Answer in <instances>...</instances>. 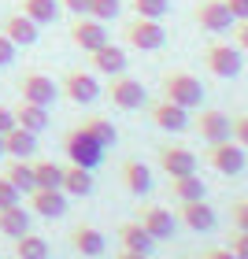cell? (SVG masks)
<instances>
[{
	"mask_svg": "<svg viewBox=\"0 0 248 259\" xmlns=\"http://www.w3.org/2000/svg\"><path fill=\"white\" fill-rule=\"evenodd\" d=\"M15 49H19V45L11 41L4 30H0V67H11V63H15Z\"/></svg>",
	"mask_w": 248,
	"mask_h": 259,
	"instance_id": "35",
	"label": "cell"
},
{
	"mask_svg": "<svg viewBox=\"0 0 248 259\" xmlns=\"http://www.w3.org/2000/svg\"><path fill=\"white\" fill-rule=\"evenodd\" d=\"M230 252L237 255V259H248V233H233V241H230Z\"/></svg>",
	"mask_w": 248,
	"mask_h": 259,
	"instance_id": "38",
	"label": "cell"
},
{
	"mask_svg": "<svg viewBox=\"0 0 248 259\" xmlns=\"http://www.w3.org/2000/svg\"><path fill=\"white\" fill-rule=\"evenodd\" d=\"M119 241H122V248H130V252H152L156 248V237L141 226V222H122L119 226Z\"/></svg>",
	"mask_w": 248,
	"mask_h": 259,
	"instance_id": "21",
	"label": "cell"
},
{
	"mask_svg": "<svg viewBox=\"0 0 248 259\" xmlns=\"http://www.w3.org/2000/svg\"><path fill=\"white\" fill-rule=\"evenodd\" d=\"M189 259H204V255H189Z\"/></svg>",
	"mask_w": 248,
	"mask_h": 259,
	"instance_id": "46",
	"label": "cell"
},
{
	"mask_svg": "<svg viewBox=\"0 0 248 259\" xmlns=\"http://www.w3.org/2000/svg\"><path fill=\"white\" fill-rule=\"evenodd\" d=\"M63 193H70V196H89L93 193V170L78 167V163L63 167Z\"/></svg>",
	"mask_w": 248,
	"mask_h": 259,
	"instance_id": "26",
	"label": "cell"
},
{
	"mask_svg": "<svg viewBox=\"0 0 248 259\" xmlns=\"http://www.w3.org/2000/svg\"><path fill=\"white\" fill-rule=\"evenodd\" d=\"M63 152H67L70 163H78V167H86V170H93V167L104 159V145H100V141H93V134H86L81 126H74V130L67 134Z\"/></svg>",
	"mask_w": 248,
	"mask_h": 259,
	"instance_id": "2",
	"label": "cell"
},
{
	"mask_svg": "<svg viewBox=\"0 0 248 259\" xmlns=\"http://www.w3.org/2000/svg\"><path fill=\"white\" fill-rule=\"evenodd\" d=\"M70 244H74V252H81V255H100L104 252V233L97 226H74L70 230Z\"/></svg>",
	"mask_w": 248,
	"mask_h": 259,
	"instance_id": "23",
	"label": "cell"
},
{
	"mask_svg": "<svg viewBox=\"0 0 248 259\" xmlns=\"http://www.w3.org/2000/svg\"><path fill=\"white\" fill-rule=\"evenodd\" d=\"M119 11H122V0H89V15H93V19H100V22L115 19Z\"/></svg>",
	"mask_w": 248,
	"mask_h": 259,
	"instance_id": "33",
	"label": "cell"
},
{
	"mask_svg": "<svg viewBox=\"0 0 248 259\" xmlns=\"http://www.w3.org/2000/svg\"><path fill=\"white\" fill-rule=\"evenodd\" d=\"M4 178L11 182V185H15V189L19 193H33V189H37V178H33V167H30V163L26 159H15V163H8V174H4Z\"/></svg>",
	"mask_w": 248,
	"mask_h": 259,
	"instance_id": "28",
	"label": "cell"
},
{
	"mask_svg": "<svg viewBox=\"0 0 248 259\" xmlns=\"http://www.w3.org/2000/svg\"><path fill=\"white\" fill-rule=\"evenodd\" d=\"M171 193H174L178 204H185V200H204L208 185H204L200 174H182V178H171Z\"/></svg>",
	"mask_w": 248,
	"mask_h": 259,
	"instance_id": "25",
	"label": "cell"
},
{
	"mask_svg": "<svg viewBox=\"0 0 248 259\" xmlns=\"http://www.w3.org/2000/svg\"><path fill=\"white\" fill-rule=\"evenodd\" d=\"M19 93H22V100L26 104H41V108H52L56 97H60V85L49 78V74H41V70H26L19 81Z\"/></svg>",
	"mask_w": 248,
	"mask_h": 259,
	"instance_id": "5",
	"label": "cell"
},
{
	"mask_svg": "<svg viewBox=\"0 0 248 259\" xmlns=\"http://www.w3.org/2000/svg\"><path fill=\"white\" fill-rule=\"evenodd\" d=\"M15 126L30 130V134H41L45 126H49V108H41V104H26L22 100L15 108Z\"/></svg>",
	"mask_w": 248,
	"mask_h": 259,
	"instance_id": "24",
	"label": "cell"
},
{
	"mask_svg": "<svg viewBox=\"0 0 248 259\" xmlns=\"http://www.w3.org/2000/svg\"><path fill=\"white\" fill-rule=\"evenodd\" d=\"M230 219H233V230L248 233V200H237V204L230 207Z\"/></svg>",
	"mask_w": 248,
	"mask_h": 259,
	"instance_id": "34",
	"label": "cell"
},
{
	"mask_svg": "<svg viewBox=\"0 0 248 259\" xmlns=\"http://www.w3.org/2000/svg\"><path fill=\"white\" fill-rule=\"evenodd\" d=\"M204 63H208V70L215 78H237L244 70L241 49H237V45H222V41H215V45L204 49Z\"/></svg>",
	"mask_w": 248,
	"mask_h": 259,
	"instance_id": "3",
	"label": "cell"
},
{
	"mask_svg": "<svg viewBox=\"0 0 248 259\" xmlns=\"http://www.w3.org/2000/svg\"><path fill=\"white\" fill-rule=\"evenodd\" d=\"M8 130H15V111L0 104V134H8Z\"/></svg>",
	"mask_w": 248,
	"mask_h": 259,
	"instance_id": "42",
	"label": "cell"
},
{
	"mask_svg": "<svg viewBox=\"0 0 248 259\" xmlns=\"http://www.w3.org/2000/svg\"><path fill=\"white\" fill-rule=\"evenodd\" d=\"M0 156H4V134H0Z\"/></svg>",
	"mask_w": 248,
	"mask_h": 259,
	"instance_id": "45",
	"label": "cell"
},
{
	"mask_svg": "<svg viewBox=\"0 0 248 259\" xmlns=\"http://www.w3.org/2000/svg\"><path fill=\"white\" fill-rule=\"evenodd\" d=\"M108 97H111V104H115L119 111H137L141 104L148 100V93H145V85H141L137 78H130V74H115V78H111Z\"/></svg>",
	"mask_w": 248,
	"mask_h": 259,
	"instance_id": "6",
	"label": "cell"
},
{
	"mask_svg": "<svg viewBox=\"0 0 248 259\" xmlns=\"http://www.w3.org/2000/svg\"><path fill=\"white\" fill-rule=\"evenodd\" d=\"M233 41H237V49H241V52H248V19L237 22V30H233Z\"/></svg>",
	"mask_w": 248,
	"mask_h": 259,
	"instance_id": "41",
	"label": "cell"
},
{
	"mask_svg": "<svg viewBox=\"0 0 248 259\" xmlns=\"http://www.w3.org/2000/svg\"><path fill=\"white\" fill-rule=\"evenodd\" d=\"M30 215L33 211L30 207H22V204H11V207H0V233L4 237H22V233H30Z\"/></svg>",
	"mask_w": 248,
	"mask_h": 259,
	"instance_id": "18",
	"label": "cell"
},
{
	"mask_svg": "<svg viewBox=\"0 0 248 259\" xmlns=\"http://www.w3.org/2000/svg\"><path fill=\"white\" fill-rule=\"evenodd\" d=\"M159 167L171 174V178H182V174H196V156L185 145H167L159 148Z\"/></svg>",
	"mask_w": 248,
	"mask_h": 259,
	"instance_id": "12",
	"label": "cell"
},
{
	"mask_svg": "<svg viewBox=\"0 0 248 259\" xmlns=\"http://www.w3.org/2000/svg\"><path fill=\"white\" fill-rule=\"evenodd\" d=\"M37 30H41V26H37L30 15H22V11H19V15H8V19H4V33H8L15 45H22V49L37 45V37H41Z\"/></svg>",
	"mask_w": 248,
	"mask_h": 259,
	"instance_id": "17",
	"label": "cell"
},
{
	"mask_svg": "<svg viewBox=\"0 0 248 259\" xmlns=\"http://www.w3.org/2000/svg\"><path fill=\"white\" fill-rule=\"evenodd\" d=\"M178 219L185 222L189 230H196V233L215 230V207H211L208 200H185L182 211H178Z\"/></svg>",
	"mask_w": 248,
	"mask_h": 259,
	"instance_id": "14",
	"label": "cell"
},
{
	"mask_svg": "<svg viewBox=\"0 0 248 259\" xmlns=\"http://www.w3.org/2000/svg\"><path fill=\"white\" fill-rule=\"evenodd\" d=\"M233 141H237L241 148H248V115H237V119H233Z\"/></svg>",
	"mask_w": 248,
	"mask_h": 259,
	"instance_id": "37",
	"label": "cell"
},
{
	"mask_svg": "<svg viewBox=\"0 0 248 259\" xmlns=\"http://www.w3.org/2000/svg\"><path fill=\"white\" fill-rule=\"evenodd\" d=\"M222 4L230 8V15L237 19V22H241V19H248V0H222Z\"/></svg>",
	"mask_w": 248,
	"mask_h": 259,
	"instance_id": "39",
	"label": "cell"
},
{
	"mask_svg": "<svg viewBox=\"0 0 248 259\" xmlns=\"http://www.w3.org/2000/svg\"><path fill=\"white\" fill-rule=\"evenodd\" d=\"M63 93L74 104H93V100L100 97V81H97V74H89V70H67Z\"/></svg>",
	"mask_w": 248,
	"mask_h": 259,
	"instance_id": "11",
	"label": "cell"
},
{
	"mask_svg": "<svg viewBox=\"0 0 248 259\" xmlns=\"http://www.w3.org/2000/svg\"><path fill=\"white\" fill-rule=\"evenodd\" d=\"M33 152H37V134H30V130H22V126H15V130H8V134H4V156L30 159Z\"/></svg>",
	"mask_w": 248,
	"mask_h": 259,
	"instance_id": "20",
	"label": "cell"
},
{
	"mask_svg": "<svg viewBox=\"0 0 248 259\" xmlns=\"http://www.w3.org/2000/svg\"><path fill=\"white\" fill-rule=\"evenodd\" d=\"M33 178H37V189H63V167L52 159L33 163Z\"/></svg>",
	"mask_w": 248,
	"mask_h": 259,
	"instance_id": "29",
	"label": "cell"
},
{
	"mask_svg": "<svg viewBox=\"0 0 248 259\" xmlns=\"http://www.w3.org/2000/svg\"><path fill=\"white\" fill-rule=\"evenodd\" d=\"M81 130H86V134H93V141H100L104 148H111L115 141H119V130H115L108 119H100V115H93V119H86L81 122Z\"/></svg>",
	"mask_w": 248,
	"mask_h": 259,
	"instance_id": "31",
	"label": "cell"
},
{
	"mask_svg": "<svg viewBox=\"0 0 248 259\" xmlns=\"http://www.w3.org/2000/svg\"><path fill=\"white\" fill-rule=\"evenodd\" d=\"M141 226H145V230H148L156 241H167V237H174V215H171L167 207H156V204H152V207H145V211H141Z\"/></svg>",
	"mask_w": 248,
	"mask_h": 259,
	"instance_id": "19",
	"label": "cell"
},
{
	"mask_svg": "<svg viewBox=\"0 0 248 259\" xmlns=\"http://www.w3.org/2000/svg\"><path fill=\"white\" fill-rule=\"evenodd\" d=\"M115 259H148V255H145V252H130V248H122Z\"/></svg>",
	"mask_w": 248,
	"mask_h": 259,
	"instance_id": "44",
	"label": "cell"
},
{
	"mask_svg": "<svg viewBox=\"0 0 248 259\" xmlns=\"http://www.w3.org/2000/svg\"><path fill=\"white\" fill-rule=\"evenodd\" d=\"M60 8H67L70 15H89V0H60Z\"/></svg>",
	"mask_w": 248,
	"mask_h": 259,
	"instance_id": "40",
	"label": "cell"
},
{
	"mask_svg": "<svg viewBox=\"0 0 248 259\" xmlns=\"http://www.w3.org/2000/svg\"><path fill=\"white\" fill-rule=\"evenodd\" d=\"M134 11L141 19H163L171 11V0H134Z\"/></svg>",
	"mask_w": 248,
	"mask_h": 259,
	"instance_id": "32",
	"label": "cell"
},
{
	"mask_svg": "<svg viewBox=\"0 0 248 259\" xmlns=\"http://www.w3.org/2000/svg\"><path fill=\"white\" fill-rule=\"evenodd\" d=\"M70 41L78 45L81 52H97L100 45H108V26L93 15H78L70 22Z\"/></svg>",
	"mask_w": 248,
	"mask_h": 259,
	"instance_id": "7",
	"label": "cell"
},
{
	"mask_svg": "<svg viewBox=\"0 0 248 259\" xmlns=\"http://www.w3.org/2000/svg\"><path fill=\"white\" fill-rule=\"evenodd\" d=\"M11 204H19V189L8 178H0V207H11Z\"/></svg>",
	"mask_w": 248,
	"mask_h": 259,
	"instance_id": "36",
	"label": "cell"
},
{
	"mask_svg": "<svg viewBox=\"0 0 248 259\" xmlns=\"http://www.w3.org/2000/svg\"><path fill=\"white\" fill-rule=\"evenodd\" d=\"M163 41H167V30H163L159 19H134L126 26V45H134L137 52H156L163 49Z\"/></svg>",
	"mask_w": 248,
	"mask_h": 259,
	"instance_id": "4",
	"label": "cell"
},
{
	"mask_svg": "<svg viewBox=\"0 0 248 259\" xmlns=\"http://www.w3.org/2000/svg\"><path fill=\"white\" fill-rule=\"evenodd\" d=\"M208 163L215 167L219 174H241L244 170V148L237 145V141H219V145H208Z\"/></svg>",
	"mask_w": 248,
	"mask_h": 259,
	"instance_id": "8",
	"label": "cell"
},
{
	"mask_svg": "<svg viewBox=\"0 0 248 259\" xmlns=\"http://www.w3.org/2000/svg\"><path fill=\"white\" fill-rule=\"evenodd\" d=\"M30 211L41 219H60V215H67V193L63 189H33Z\"/></svg>",
	"mask_w": 248,
	"mask_h": 259,
	"instance_id": "13",
	"label": "cell"
},
{
	"mask_svg": "<svg viewBox=\"0 0 248 259\" xmlns=\"http://www.w3.org/2000/svg\"><path fill=\"white\" fill-rule=\"evenodd\" d=\"M159 85H163V100L178 104V108H185V111L204 104V85H200V78L189 74V70H167Z\"/></svg>",
	"mask_w": 248,
	"mask_h": 259,
	"instance_id": "1",
	"label": "cell"
},
{
	"mask_svg": "<svg viewBox=\"0 0 248 259\" xmlns=\"http://www.w3.org/2000/svg\"><path fill=\"white\" fill-rule=\"evenodd\" d=\"M122 185H126L130 193L145 196V193H152V170L141 159H126L122 163Z\"/></svg>",
	"mask_w": 248,
	"mask_h": 259,
	"instance_id": "22",
	"label": "cell"
},
{
	"mask_svg": "<svg viewBox=\"0 0 248 259\" xmlns=\"http://www.w3.org/2000/svg\"><path fill=\"white\" fill-rule=\"evenodd\" d=\"M22 15H30L37 26H49L60 19V0H22Z\"/></svg>",
	"mask_w": 248,
	"mask_h": 259,
	"instance_id": "27",
	"label": "cell"
},
{
	"mask_svg": "<svg viewBox=\"0 0 248 259\" xmlns=\"http://www.w3.org/2000/svg\"><path fill=\"white\" fill-rule=\"evenodd\" d=\"M152 122L159 130H167V134H182V130H189V111L171 100H159V104H152Z\"/></svg>",
	"mask_w": 248,
	"mask_h": 259,
	"instance_id": "15",
	"label": "cell"
},
{
	"mask_svg": "<svg viewBox=\"0 0 248 259\" xmlns=\"http://www.w3.org/2000/svg\"><path fill=\"white\" fill-rule=\"evenodd\" d=\"M193 19H196V26H200V30H208V33H226L233 22H237V19L230 15V8L222 4V0H200L196 11H193Z\"/></svg>",
	"mask_w": 248,
	"mask_h": 259,
	"instance_id": "9",
	"label": "cell"
},
{
	"mask_svg": "<svg viewBox=\"0 0 248 259\" xmlns=\"http://www.w3.org/2000/svg\"><path fill=\"white\" fill-rule=\"evenodd\" d=\"M204 259H237V255H233L230 248H208V252H204Z\"/></svg>",
	"mask_w": 248,
	"mask_h": 259,
	"instance_id": "43",
	"label": "cell"
},
{
	"mask_svg": "<svg viewBox=\"0 0 248 259\" xmlns=\"http://www.w3.org/2000/svg\"><path fill=\"white\" fill-rule=\"evenodd\" d=\"M15 255L19 259H49V241L37 233H22L15 237Z\"/></svg>",
	"mask_w": 248,
	"mask_h": 259,
	"instance_id": "30",
	"label": "cell"
},
{
	"mask_svg": "<svg viewBox=\"0 0 248 259\" xmlns=\"http://www.w3.org/2000/svg\"><path fill=\"white\" fill-rule=\"evenodd\" d=\"M196 134L208 141V145H219V141H230L233 137V119L226 111H219V108H208V111H200V119H196Z\"/></svg>",
	"mask_w": 248,
	"mask_h": 259,
	"instance_id": "10",
	"label": "cell"
},
{
	"mask_svg": "<svg viewBox=\"0 0 248 259\" xmlns=\"http://www.w3.org/2000/svg\"><path fill=\"white\" fill-rule=\"evenodd\" d=\"M89 60H93V70L97 74H126V52L119 49V45H100L97 52H89Z\"/></svg>",
	"mask_w": 248,
	"mask_h": 259,
	"instance_id": "16",
	"label": "cell"
}]
</instances>
